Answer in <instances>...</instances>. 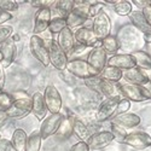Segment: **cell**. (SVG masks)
<instances>
[{
	"mask_svg": "<svg viewBox=\"0 0 151 151\" xmlns=\"http://www.w3.org/2000/svg\"><path fill=\"white\" fill-rule=\"evenodd\" d=\"M83 82L90 90H92L93 92H98L100 94H103L106 99H120V96H121L120 88L114 82L105 81L103 79H100L98 75L83 80Z\"/></svg>",
	"mask_w": 151,
	"mask_h": 151,
	"instance_id": "6da1fadb",
	"label": "cell"
},
{
	"mask_svg": "<svg viewBox=\"0 0 151 151\" xmlns=\"http://www.w3.org/2000/svg\"><path fill=\"white\" fill-rule=\"evenodd\" d=\"M65 70L69 74H71L74 78L82 79V80L97 76V75L99 74L96 69H93L88 63H87V60L79 59V58H74L71 60H68Z\"/></svg>",
	"mask_w": 151,
	"mask_h": 151,
	"instance_id": "7a4b0ae2",
	"label": "cell"
},
{
	"mask_svg": "<svg viewBox=\"0 0 151 151\" xmlns=\"http://www.w3.org/2000/svg\"><path fill=\"white\" fill-rule=\"evenodd\" d=\"M7 120H9V116L6 114V111L0 110V127H3V126L7 122Z\"/></svg>",
	"mask_w": 151,
	"mask_h": 151,
	"instance_id": "681fc988",
	"label": "cell"
},
{
	"mask_svg": "<svg viewBox=\"0 0 151 151\" xmlns=\"http://www.w3.org/2000/svg\"><path fill=\"white\" fill-rule=\"evenodd\" d=\"M59 47L64 51L67 55L73 50L75 45V39H74V33L71 32L70 28L65 27L59 34H58V40H57Z\"/></svg>",
	"mask_w": 151,
	"mask_h": 151,
	"instance_id": "603a6c76",
	"label": "cell"
},
{
	"mask_svg": "<svg viewBox=\"0 0 151 151\" xmlns=\"http://www.w3.org/2000/svg\"><path fill=\"white\" fill-rule=\"evenodd\" d=\"M149 5H150V6H151V1H150V4H149Z\"/></svg>",
	"mask_w": 151,
	"mask_h": 151,
	"instance_id": "11a10c76",
	"label": "cell"
},
{
	"mask_svg": "<svg viewBox=\"0 0 151 151\" xmlns=\"http://www.w3.org/2000/svg\"><path fill=\"white\" fill-rule=\"evenodd\" d=\"M87 63L93 68L96 69L98 73L102 71L105 67H106V63H108V58H106V52L102 47H97L93 48L92 51L88 55V58H87Z\"/></svg>",
	"mask_w": 151,
	"mask_h": 151,
	"instance_id": "9a60e30c",
	"label": "cell"
},
{
	"mask_svg": "<svg viewBox=\"0 0 151 151\" xmlns=\"http://www.w3.org/2000/svg\"><path fill=\"white\" fill-rule=\"evenodd\" d=\"M92 32L98 40H103L104 37L110 35L111 32V21L105 11H102L93 18Z\"/></svg>",
	"mask_w": 151,
	"mask_h": 151,
	"instance_id": "8992f818",
	"label": "cell"
},
{
	"mask_svg": "<svg viewBox=\"0 0 151 151\" xmlns=\"http://www.w3.org/2000/svg\"><path fill=\"white\" fill-rule=\"evenodd\" d=\"M44 100L47 110L51 114H58L62 109V97L57 87L53 85H48L44 92Z\"/></svg>",
	"mask_w": 151,
	"mask_h": 151,
	"instance_id": "52a82bcc",
	"label": "cell"
},
{
	"mask_svg": "<svg viewBox=\"0 0 151 151\" xmlns=\"http://www.w3.org/2000/svg\"><path fill=\"white\" fill-rule=\"evenodd\" d=\"M27 139L28 135L22 128H16L14 134H12L11 143L16 149V151H26V145H27Z\"/></svg>",
	"mask_w": 151,
	"mask_h": 151,
	"instance_id": "484cf974",
	"label": "cell"
},
{
	"mask_svg": "<svg viewBox=\"0 0 151 151\" xmlns=\"http://www.w3.org/2000/svg\"><path fill=\"white\" fill-rule=\"evenodd\" d=\"M74 39L78 44H81L86 47H102V40H98L94 36L92 28L81 27L74 33Z\"/></svg>",
	"mask_w": 151,
	"mask_h": 151,
	"instance_id": "30bf717a",
	"label": "cell"
},
{
	"mask_svg": "<svg viewBox=\"0 0 151 151\" xmlns=\"http://www.w3.org/2000/svg\"><path fill=\"white\" fill-rule=\"evenodd\" d=\"M131 108V102L128 99H120L119 103H117V108H116V111H115V115H120V114H124L127 112Z\"/></svg>",
	"mask_w": 151,
	"mask_h": 151,
	"instance_id": "ab89813d",
	"label": "cell"
},
{
	"mask_svg": "<svg viewBox=\"0 0 151 151\" xmlns=\"http://www.w3.org/2000/svg\"><path fill=\"white\" fill-rule=\"evenodd\" d=\"M29 50H30V53L35 57V59L39 60V63H41L44 67H48L50 65L47 46H46L45 41L41 39L39 35H32L30 36Z\"/></svg>",
	"mask_w": 151,
	"mask_h": 151,
	"instance_id": "5b68a950",
	"label": "cell"
},
{
	"mask_svg": "<svg viewBox=\"0 0 151 151\" xmlns=\"http://www.w3.org/2000/svg\"><path fill=\"white\" fill-rule=\"evenodd\" d=\"M4 86H5V71L3 65L0 64V92H3Z\"/></svg>",
	"mask_w": 151,
	"mask_h": 151,
	"instance_id": "7dc6e473",
	"label": "cell"
},
{
	"mask_svg": "<svg viewBox=\"0 0 151 151\" xmlns=\"http://www.w3.org/2000/svg\"><path fill=\"white\" fill-rule=\"evenodd\" d=\"M120 0H105L104 4H109V5H116Z\"/></svg>",
	"mask_w": 151,
	"mask_h": 151,
	"instance_id": "816d5d0a",
	"label": "cell"
},
{
	"mask_svg": "<svg viewBox=\"0 0 151 151\" xmlns=\"http://www.w3.org/2000/svg\"><path fill=\"white\" fill-rule=\"evenodd\" d=\"M70 151H90V147L85 142H78L76 144H74L71 146Z\"/></svg>",
	"mask_w": 151,
	"mask_h": 151,
	"instance_id": "ee69618b",
	"label": "cell"
},
{
	"mask_svg": "<svg viewBox=\"0 0 151 151\" xmlns=\"http://www.w3.org/2000/svg\"><path fill=\"white\" fill-rule=\"evenodd\" d=\"M67 27V22L65 18H59L56 17L53 19H51L50 22V26H48V30L51 32V34H59L63 29Z\"/></svg>",
	"mask_w": 151,
	"mask_h": 151,
	"instance_id": "1f68e13d",
	"label": "cell"
},
{
	"mask_svg": "<svg viewBox=\"0 0 151 151\" xmlns=\"http://www.w3.org/2000/svg\"><path fill=\"white\" fill-rule=\"evenodd\" d=\"M47 46L48 51V58H50V64H52L57 70L63 71L65 70L68 64V57L67 53L59 47L58 42L56 40L50 39L47 42H45Z\"/></svg>",
	"mask_w": 151,
	"mask_h": 151,
	"instance_id": "3957f363",
	"label": "cell"
},
{
	"mask_svg": "<svg viewBox=\"0 0 151 151\" xmlns=\"http://www.w3.org/2000/svg\"><path fill=\"white\" fill-rule=\"evenodd\" d=\"M135 67L143 70H151V55L145 51H134L131 53Z\"/></svg>",
	"mask_w": 151,
	"mask_h": 151,
	"instance_id": "cb8c5ba5",
	"label": "cell"
},
{
	"mask_svg": "<svg viewBox=\"0 0 151 151\" xmlns=\"http://www.w3.org/2000/svg\"><path fill=\"white\" fill-rule=\"evenodd\" d=\"M1 60H3V55H1V52H0V63H1Z\"/></svg>",
	"mask_w": 151,
	"mask_h": 151,
	"instance_id": "db71d44e",
	"label": "cell"
},
{
	"mask_svg": "<svg viewBox=\"0 0 151 151\" xmlns=\"http://www.w3.org/2000/svg\"><path fill=\"white\" fill-rule=\"evenodd\" d=\"M120 88V93L126 98L128 99L129 102H145L149 99V94L146 92V90L142 85H134V83H129L126 82L119 86Z\"/></svg>",
	"mask_w": 151,
	"mask_h": 151,
	"instance_id": "277c9868",
	"label": "cell"
},
{
	"mask_svg": "<svg viewBox=\"0 0 151 151\" xmlns=\"http://www.w3.org/2000/svg\"><path fill=\"white\" fill-rule=\"evenodd\" d=\"M53 6L58 12L59 18H67L74 9V1L73 0H59V1H56Z\"/></svg>",
	"mask_w": 151,
	"mask_h": 151,
	"instance_id": "83f0119b",
	"label": "cell"
},
{
	"mask_svg": "<svg viewBox=\"0 0 151 151\" xmlns=\"http://www.w3.org/2000/svg\"><path fill=\"white\" fill-rule=\"evenodd\" d=\"M110 132L112 133V135H114L115 139H116L117 142H121V143H122V140H123V138L127 135V133H126L124 129L117 127V126L111 124V123H110Z\"/></svg>",
	"mask_w": 151,
	"mask_h": 151,
	"instance_id": "60d3db41",
	"label": "cell"
},
{
	"mask_svg": "<svg viewBox=\"0 0 151 151\" xmlns=\"http://www.w3.org/2000/svg\"><path fill=\"white\" fill-rule=\"evenodd\" d=\"M112 140H115L114 135L110 131H100V132H96L93 133L88 140H87V145H88L90 150H99L103 149L105 146H108Z\"/></svg>",
	"mask_w": 151,
	"mask_h": 151,
	"instance_id": "7c38bea8",
	"label": "cell"
},
{
	"mask_svg": "<svg viewBox=\"0 0 151 151\" xmlns=\"http://www.w3.org/2000/svg\"><path fill=\"white\" fill-rule=\"evenodd\" d=\"M122 78L129 83H134V85H144L146 81H149L144 70L137 67L122 71Z\"/></svg>",
	"mask_w": 151,
	"mask_h": 151,
	"instance_id": "44dd1931",
	"label": "cell"
},
{
	"mask_svg": "<svg viewBox=\"0 0 151 151\" xmlns=\"http://www.w3.org/2000/svg\"><path fill=\"white\" fill-rule=\"evenodd\" d=\"M142 12H143V15H144V17H145L146 22L149 23V26L151 27V6H150V5H149V6H146L145 9H143V10H142Z\"/></svg>",
	"mask_w": 151,
	"mask_h": 151,
	"instance_id": "f6af8a7d",
	"label": "cell"
},
{
	"mask_svg": "<svg viewBox=\"0 0 151 151\" xmlns=\"http://www.w3.org/2000/svg\"><path fill=\"white\" fill-rule=\"evenodd\" d=\"M17 9H18V5L16 1H12V0H0V11L10 14L12 11H16Z\"/></svg>",
	"mask_w": 151,
	"mask_h": 151,
	"instance_id": "8d00e7d4",
	"label": "cell"
},
{
	"mask_svg": "<svg viewBox=\"0 0 151 151\" xmlns=\"http://www.w3.org/2000/svg\"><path fill=\"white\" fill-rule=\"evenodd\" d=\"M86 48H87L86 46H83V45H81V44H78V42H76V44L74 45V47H73L71 51L67 55V57H68V58H70V57H71V56H74V55H80L81 52H83V51H85Z\"/></svg>",
	"mask_w": 151,
	"mask_h": 151,
	"instance_id": "7bdbcfd3",
	"label": "cell"
},
{
	"mask_svg": "<svg viewBox=\"0 0 151 151\" xmlns=\"http://www.w3.org/2000/svg\"><path fill=\"white\" fill-rule=\"evenodd\" d=\"M33 7L39 9H50L52 5L56 4L55 0H33V1H28Z\"/></svg>",
	"mask_w": 151,
	"mask_h": 151,
	"instance_id": "f35d334b",
	"label": "cell"
},
{
	"mask_svg": "<svg viewBox=\"0 0 151 151\" xmlns=\"http://www.w3.org/2000/svg\"><path fill=\"white\" fill-rule=\"evenodd\" d=\"M51 16H52L51 9H39L35 12L33 35H39L48 29L50 22L52 19Z\"/></svg>",
	"mask_w": 151,
	"mask_h": 151,
	"instance_id": "8fae6325",
	"label": "cell"
},
{
	"mask_svg": "<svg viewBox=\"0 0 151 151\" xmlns=\"http://www.w3.org/2000/svg\"><path fill=\"white\" fill-rule=\"evenodd\" d=\"M133 4L137 5L138 7H140V9H145L146 6H149L150 1L149 0H133Z\"/></svg>",
	"mask_w": 151,
	"mask_h": 151,
	"instance_id": "c3c4849f",
	"label": "cell"
},
{
	"mask_svg": "<svg viewBox=\"0 0 151 151\" xmlns=\"http://www.w3.org/2000/svg\"><path fill=\"white\" fill-rule=\"evenodd\" d=\"M144 39H145L146 42H151V35H149V36H144Z\"/></svg>",
	"mask_w": 151,
	"mask_h": 151,
	"instance_id": "f5cc1de1",
	"label": "cell"
},
{
	"mask_svg": "<svg viewBox=\"0 0 151 151\" xmlns=\"http://www.w3.org/2000/svg\"><path fill=\"white\" fill-rule=\"evenodd\" d=\"M144 88L146 90L147 94H149V99H151V81H146L144 85H142Z\"/></svg>",
	"mask_w": 151,
	"mask_h": 151,
	"instance_id": "f907efd6",
	"label": "cell"
},
{
	"mask_svg": "<svg viewBox=\"0 0 151 151\" xmlns=\"http://www.w3.org/2000/svg\"><path fill=\"white\" fill-rule=\"evenodd\" d=\"M14 35V28L11 26H0V46L11 39Z\"/></svg>",
	"mask_w": 151,
	"mask_h": 151,
	"instance_id": "e575fe53",
	"label": "cell"
},
{
	"mask_svg": "<svg viewBox=\"0 0 151 151\" xmlns=\"http://www.w3.org/2000/svg\"><path fill=\"white\" fill-rule=\"evenodd\" d=\"M110 123L126 131V129H131V128L137 127V126L140 123V117L135 114H132V112H124V114L115 115L111 119Z\"/></svg>",
	"mask_w": 151,
	"mask_h": 151,
	"instance_id": "4fadbf2b",
	"label": "cell"
},
{
	"mask_svg": "<svg viewBox=\"0 0 151 151\" xmlns=\"http://www.w3.org/2000/svg\"><path fill=\"white\" fill-rule=\"evenodd\" d=\"M119 100L120 99H106L105 102L99 106V109L96 111L97 122H104V121L109 120L110 117H114Z\"/></svg>",
	"mask_w": 151,
	"mask_h": 151,
	"instance_id": "5bb4252c",
	"label": "cell"
},
{
	"mask_svg": "<svg viewBox=\"0 0 151 151\" xmlns=\"http://www.w3.org/2000/svg\"><path fill=\"white\" fill-rule=\"evenodd\" d=\"M122 143L135 150H145L151 146V137L145 132H132L123 138Z\"/></svg>",
	"mask_w": 151,
	"mask_h": 151,
	"instance_id": "ba28073f",
	"label": "cell"
},
{
	"mask_svg": "<svg viewBox=\"0 0 151 151\" xmlns=\"http://www.w3.org/2000/svg\"><path fill=\"white\" fill-rule=\"evenodd\" d=\"M128 17H129V21L132 22L133 26L139 29L144 34V36L151 35V27L146 22V19H145L142 11H132L131 14L128 15Z\"/></svg>",
	"mask_w": 151,
	"mask_h": 151,
	"instance_id": "ffe728a7",
	"label": "cell"
},
{
	"mask_svg": "<svg viewBox=\"0 0 151 151\" xmlns=\"http://www.w3.org/2000/svg\"><path fill=\"white\" fill-rule=\"evenodd\" d=\"M71 122H73V133L76 134V137L81 142H87L88 138L93 134L92 133V129L90 127H87V124L80 120L79 117L71 115Z\"/></svg>",
	"mask_w": 151,
	"mask_h": 151,
	"instance_id": "d6986e66",
	"label": "cell"
},
{
	"mask_svg": "<svg viewBox=\"0 0 151 151\" xmlns=\"http://www.w3.org/2000/svg\"><path fill=\"white\" fill-rule=\"evenodd\" d=\"M6 114H7L9 119H21V117H24L26 115H28L29 112L23 111V110L16 108L15 105H12L9 110H6Z\"/></svg>",
	"mask_w": 151,
	"mask_h": 151,
	"instance_id": "74e56055",
	"label": "cell"
},
{
	"mask_svg": "<svg viewBox=\"0 0 151 151\" xmlns=\"http://www.w3.org/2000/svg\"><path fill=\"white\" fill-rule=\"evenodd\" d=\"M12 105H14V98H12L11 93L0 92V110L6 111Z\"/></svg>",
	"mask_w": 151,
	"mask_h": 151,
	"instance_id": "836d02e7",
	"label": "cell"
},
{
	"mask_svg": "<svg viewBox=\"0 0 151 151\" xmlns=\"http://www.w3.org/2000/svg\"><path fill=\"white\" fill-rule=\"evenodd\" d=\"M90 10H88V18H94L99 12H102L104 9V3H100V1H90Z\"/></svg>",
	"mask_w": 151,
	"mask_h": 151,
	"instance_id": "d590c367",
	"label": "cell"
},
{
	"mask_svg": "<svg viewBox=\"0 0 151 151\" xmlns=\"http://www.w3.org/2000/svg\"><path fill=\"white\" fill-rule=\"evenodd\" d=\"M106 65L114 67V68L120 69V70H128V69L135 67V63H134V60H133L131 55L122 53V55H114V56H111L108 59Z\"/></svg>",
	"mask_w": 151,
	"mask_h": 151,
	"instance_id": "e0dca14e",
	"label": "cell"
},
{
	"mask_svg": "<svg viewBox=\"0 0 151 151\" xmlns=\"http://www.w3.org/2000/svg\"><path fill=\"white\" fill-rule=\"evenodd\" d=\"M41 142H42V138H41L40 131H34L27 139L26 151H40Z\"/></svg>",
	"mask_w": 151,
	"mask_h": 151,
	"instance_id": "f546056e",
	"label": "cell"
},
{
	"mask_svg": "<svg viewBox=\"0 0 151 151\" xmlns=\"http://www.w3.org/2000/svg\"><path fill=\"white\" fill-rule=\"evenodd\" d=\"M102 48L108 53H116L120 48V41L115 35H109L102 40Z\"/></svg>",
	"mask_w": 151,
	"mask_h": 151,
	"instance_id": "f1b7e54d",
	"label": "cell"
},
{
	"mask_svg": "<svg viewBox=\"0 0 151 151\" xmlns=\"http://www.w3.org/2000/svg\"><path fill=\"white\" fill-rule=\"evenodd\" d=\"M0 151H16V149L12 145L11 140L0 138Z\"/></svg>",
	"mask_w": 151,
	"mask_h": 151,
	"instance_id": "b9f144b4",
	"label": "cell"
},
{
	"mask_svg": "<svg viewBox=\"0 0 151 151\" xmlns=\"http://www.w3.org/2000/svg\"><path fill=\"white\" fill-rule=\"evenodd\" d=\"M0 52L3 55V60L0 64L3 65V68H9L14 60L16 59L17 56V46L15 41H12V39H9L6 42H4L0 46Z\"/></svg>",
	"mask_w": 151,
	"mask_h": 151,
	"instance_id": "2e32d148",
	"label": "cell"
},
{
	"mask_svg": "<svg viewBox=\"0 0 151 151\" xmlns=\"http://www.w3.org/2000/svg\"><path fill=\"white\" fill-rule=\"evenodd\" d=\"M62 121H63V116H62L60 112H58V114H51L42 121L41 127L39 129L42 140L47 139L48 137H52L57 133Z\"/></svg>",
	"mask_w": 151,
	"mask_h": 151,
	"instance_id": "9c48e42d",
	"label": "cell"
},
{
	"mask_svg": "<svg viewBox=\"0 0 151 151\" xmlns=\"http://www.w3.org/2000/svg\"><path fill=\"white\" fill-rule=\"evenodd\" d=\"M98 76L100 79H103L105 81H109V82H119L121 79H122V70L120 69H116L114 67H109L106 65L102 71L98 74Z\"/></svg>",
	"mask_w": 151,
	"mask_h": 151,
	"instance_id": "d4e9b609",
	"label": "cell"
},
{
	"mask_svg": "<svg viewBox=\"0 0 151 151\" xmlns=\"http://www.w3.org/2000/svg\"><path fill=\"white\" fill-rule=\"evenodd\" d=\"M87 19H88L87 17L78 14L75 10H73L68 15V17L65 18V22H67V27L68 28H70V29L71 28H78L79 29V27L81 28V26H83V24L87 22Z\"/></svg>",
	"mask_w": 151,
	"mask_h": 151,
	"instance_id": "4316f807",
	"label": "cell"
},
{
	"mask_svg": "<svg viewBox=\"0 0 151 151\" xmlns=\"http://www.w3.org/2000/svg\"><path fill=\"white\" fill-rule=\"evenodd\" d=\"M12 18V15L11 14H7V12H4V11H0V26L6 22H9L10 19Z\"/></svg>",
	"mask_w": 151,
	"mask_h": 151,
	"instance_id": "bcb514c9",
	"label": "cell"
},
{
	"mask_svg": "<svg viewBox=\"0 0 151 151\" xmlns=\"http://www.w3.org/2000/svg\"><path fill=\"white\" fill-rule=\"evenodd\" d=\"M73 133V122H71V115L68 116V117H63V121L59 126V128L57 131V135L59 138H62V139H67V138H69Z\"/></svg>",
	"mask_w": 151,
	"mask_h": 151,
	"instance_id": "4dcf8cb0",
	"label": "cell"
},
{
	"mask_svg": "<svg viewBox=\"0 0 151 151\" xmlns=\"http://www.w3.org/2000/svg\"><path fill=\"white\" fill-rule=\"evenodd\" d=\"M115 12L119 16H128L132 12V3L127 0H120L115 5Z\"/></svg>",
	"mask_w": 151,
	"mask_h": 151,
	"instance_id": "d6a6232c",
	"label": "cell"
},
{
	"mask_svg": "<svg viewBox=\"0 0 151 151\" xmlns=\"http://www.w3.org/2000/svg\"><path fill=\"white\" fill-rule=\"evenodd\" d=\"M33 115L39 120H44L47 114V108L44 100V94L41 92H34L32 96V111Z\"/></svg>",
	"mask_w": 151,
	"mask_h": 151,
	"instance_id": "ac0fdd59",
	"label": "cell"
},
{
	"mask_svg": "<svg viewBox=\"0 0 151 151\" xmlns=\"http://www.w3.org/2000/svg\"><path fill=\"white\" fill-rule=\"evenodd\" d=\"M14 98V105L23 111H32V97L26 91H15L11 93Z\"/></svg>",
	"mask_w": 151,
	"mask_h": 151,
	"instance_id": "7402d4cb",
	"label": "cell"
}]
</instances>
